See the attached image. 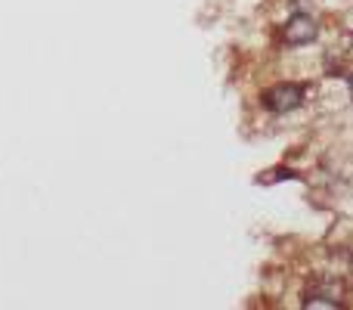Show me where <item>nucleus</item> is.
Listing matches in <instances>:
<instances>
[{
	"instance_id": "obj_1",
	"label": "nucleus",
	"mask_w": 353,
	"mask_h": 310,
	"mask_svg": "<svg viewBox=\"0 0 353 310\" xmlns=\"http://www.w3.org/2000/svg\"><path fill=\"white\" fill-rule=\"evenodd\" d=\"M301 103H304V87L292 84V81L276 84L263 93V106H267L270 112H292V109H298Z\"/></svg>"
},
{
	"instance_id": "obj_2",
	"label": "nucleus",
	"mask_w": 353,
	"mask_h": 310,
	"mask_svg": "<svg viewBox=\"0 0 353 310\" xmlns=\"http://www.w3.org/2000/svg\"><path fill=\"white\" fill-rule=\"evenodd\" d=\"M319 35V25L316 19L304 16V12H298V16H292L285 22V41L292 43V47H307V43H313Z\"/></svg>"
},
{
	"instance_id": "obj_3",
	"label": "nucleus",
	"mask_w": 353,
	"mask_h": 310,
	"mask_svg": "<svg viewBox=\"0 0 353 310\" xmlns=\"http://www.w3.org/2000/svg\"><path fill=\"white\" fill-rule=\"evenodd\" d=\"M307 307H329V310H335L338 307V301H323V298H316V301H307Z\"/></svg>"
},
{
	"instance_id": "obj_4",
	"label": "nucleus",
	"mask_w": 353,
	"mask_h": 310,
	"mask_svg": "<svg viewBox=\"0 0 353 310\" xmlns=\"http://www.w3.org/2000/svg\"><path fill=\"white\" fill-rule=\"evenodd\" d=\"M350 97H353V78H350Z\"/></svg>"
}]
</instances>
